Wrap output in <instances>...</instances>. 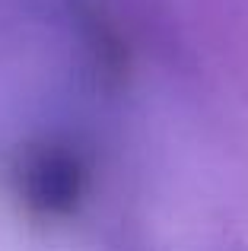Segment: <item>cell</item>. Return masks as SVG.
Wrapping results in <instances>:
<instances>
[{"instance_id":"cell-1","label":"cell","mask_w":248,"mask_h":251,"mask_svg":"<svg viewBox=\"0 0 248 251\" xmlns=\"http://www.w3.org/2000/svg\"><path fill=\"white\" fill-rule=\"evenodd\" d=\"M10 181L25 213L38 220H64L86 194V162L64 140H35L16 153Z\"/></svg>"}]
</instances>
